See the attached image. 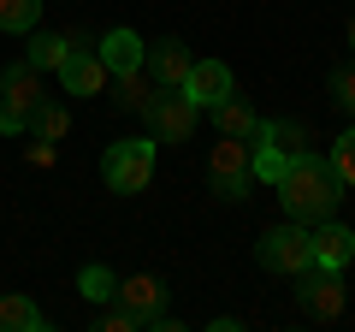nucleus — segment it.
<instances>
[{
    "mask_svg": "<svg viewBox=\"0 0 355 332\" xmlns=\"http://www.w3.org/2000/svg\"><path fill=\"white\" fill-rule=\"evenodd\" d=\"M95 53H101V65H107V77H119V72H130V65H142V53H148V42L137 36V30H107L101 42H95Z\"/></svg>",
    "mask_w": 355,
    "mask_h": 332,
    "instance_id": "obj_13",
    "label": "nucleus"
},
{
    "mask_svg": "<svg viewBox=\"0 0 355 332\" xmlns=\"http://www.w3.org/2000/svg\"><path fill=\"white\" fill-rule=\"evenodd\" d=\"M71 48H83V36H42V30H36V36H30V53H24V60L36 65V72H60V65L71 60Z\"/></svg>",
    "mask_w": 355,
    "mask_h": 332,
    "instance_id": "obj_18",
    "label": "nucleus"
},
{
    "mask_svg": "<svg viewBox=\"0 0 355 332\" xmlns=\"http://www.w3.org/2000/svg\"><path fill=\"white\" fill-rule=\"evenodd\" d=\"M113 303H125L130 315H137V326H160V315H166V285L154 279V273H137V279H119Z\"/></svg>",
    "mask_w": 355,
    "mask_h": 332,
    "instance_id": "obj_10",
    "label": "nucleus"
},
{
    "mask_svg": "<svg viewBox=\"0 0 355 332\" xmlns=\"http://www.w3.org/2000/svg\"><path fill=\"white\" fill-rule=\"evenodd\" d=\"M30 166H53V142H42V137L30 142Z\"/></svg>",
    "mask_w": 355,
    "mask_h": 332,
    "instance_id": "obj_26",
    "label": "nucleus"
},
{
    "mask_svg": "<svg viewBox=\"0 0 355 332\" xmlns=\"http://www.w3.org/2000/svg\"><path fill=\"white\" fill-rule=\"evenodd\" d=\"M0 332H48V315L24 291H0Z\"/></svg>",
    "mask_w": 355,
    "mask_h": 332,
    "instance_id": "obj_17",
    "label": "nucleus"
},
{
    "mask_svg": "<svg viewBox=\"0 0 355 332\" xmlns=\"http://www.w3.org/2000/svg\"><path fill=\"white\" fill-rule=\"evenodd\" d=\"M42 101H48V95H42V72L30 60H12L0 72V131H6V137L30 131V113H36Z\"/></svg>",
    "mask_w": 355,
    "mask_h": 332,
    "instance_id": "obj_3",
    "label": "nucleus"
},
{
    "mask_svg": "<svg viewBox=\"0 0 355 332\" xmlns=\"http://www.w3.org/2000/svg\"><path fill=\"white\" fill-rule=\"evenodd\" d=\"M154 90H160V83H154L148 65H130V72H119V77H113V101L125 107V113H142V107L154 101Z\"/></svg>",
    "mask_w": 355,
    "mask_h": 332,
    "instance_id": "obj_16",
    "label": "nucleus"
},
{
    "mask_svg": "<svg viewBox=\"0 0 355 332\" xmlns=\"http://www.w3.org/2000/svg\"><path fill=\"white\" fill-rule=\"evenodd\" d=\"M254 142H266V149H279V154H302L308 142H314V131H308L302 119H261Z\"/></svg>",
    "mask_w": 355,
    "mask_h": 332,
    "instance_id": "obj_15",
    "label": "nucleus"
},
{
    "mask_svg": "<svg viewBox=\"0 0 355 332\" xmlns=\"http://www.w3.org/2000/svg\"><path fill=\"white\" fill-rule=\"evenodd\" d=\"M284 166H291V154H279V149H266V142H254V179H261V184H279V179H284Z\"/></svg>",
    "mask_w": 355,
    "mask_h": 332,
    "instance_id": "obj_23",
    "label": "nucleus"
},
{
    "mask_svg": "<svg viewBox=\"0 0 355 332\" xmlns=\"http://www.w3.org/2000/svg\"><path fill=\"white\" fill-rule=\"evenodd\" d=\"M254 256H261V267H266V273H284V279H296L302 267H314V249H308V226H302V219H284V226L261 231Z\"/></svg>",
    "mask_w": 355,
    "mask_h": 332,
    "instance_id": "obj_5",
    "label": "nucleus"
},
{
    "mask_svg": "<svg viewBox=\"0 0 355 332\" xmlns=\"http://www.w3.org/2000/svg\"><path fill=\"white\" fill-rule=\"evenodd\" d=\"M142 65L154 72V83H160V90H184V72H190V48H184L178 36H160L148 53H142Z\"/></svg>",
    "mask_w": 355,
    "mask_h": 332,
    "instance_id": "obj_12",
    "label": "nucleus"
},
{
    "mask_svg": "<svg viewBox=\"0 0 355 332\" xmlns=\"http://www.w3.org/2000/svg\"><path fill=\"white\" fill-rule=\"evenodd\" d=\"M42 18V0H0V30L6 36H30Z\"/></svg>",
    "mask_w": 355,
    "mask_h": 332,
    "instance_id": "obj_19",
    "label": "nucleus"
},
{
    "mask_svg": "<svg viewBox=\"0 0 355 332\" xmlns=\"http://www.w3.org/2000/svg\"><path fill=\"white\" fill-rule=\"evenodd\" d=\"M154 149H160L154 137H125V142H113V149L101 154V179H107V190H119V196H142V190L154 184Z\"/></svg>",
    "mask_w": 355,
    "mask_h": 332,
    "instance_id": "obj_2",
    "label": "nucleus"
},
{
    "mask_svg": "<svg viewBox=\"0 0 355 332\" xmlns=\"http://www.w3.org/2000/svg\"><path fill=\"white\" fill-rule=\"evenodd\" d=\"M338 196H343V184H338V172L326 166V154H314V149L291 154V166H284V179H279V202H284L291 219L320 226V219L338 214Z\"/></svg>",
    "mask_w": 355,
    "mask_h": 332,
    "instance_id": "obj_1",
    "label": "nucleus"
},
{
    "mask_svg": "<svg viewBox=\"0 0 355 332\" xmlns=\"http://www.w3.org/2000/svg\"><path fill=\"white\" fill-rule=\"evenodd\" d=\"M60 83H65V95H77V101H89V95H101L113 77H107V65H101V53H83V48H71V60L60 65Z\"/></svg>",
    "mask_w": 355,
    "mask_h": 332,
    "instance_id": "obj_11",
    "label": "nucleus"
},
{
    "mask_svg": "<svg viewBox=\"0 0 355 332\" xmlns=\"http://www.w3.org/2000/svg\"><path fill=\"white\" fill-rule=\"evenodd\" d=\"M308 249H314V267L343 273V267L355 261V231L331 214V219H320V226H308Z\"/></svg>",
    "mask_w": 355,
    "mask_h": 332,
    "instance_id": "obj_8",
    "label": "nucleus"
},
{
    "mask_svg": "<svg viewBox=\"0 0 355 332\" xmlns=\"http://www.w3.org/2000/svg\"><path fill=\"white\" fill-rule=\"evenodd\" d=\"M142 119H148V137L154 142H190L202 107H196L184 90H154V101L142 107Z\"/></svg>",
    "mask_w": 355,
    "mask_h": 332,
    "instance_id": "obj_6",
    "label": "nucleus"
},
{
    "mask_svg": "<svg viewBox=\"0 0 355 332\" xmlns=\"http://www.w3.org/2000/svg\"><path fill=\"white\" fill-rule=\"evenodd\" d=\"M349 53H355V18H349Z\"/></svg>",
    "mask_w": 355,
    "mask_h": 332,
    "instance_id": "obj_27",
    "label": "nucleus"
},
{
    "mask_svg": "<svg viewBox=\"0 0 355 332\" xmlns=\"http://www.w3.org/2000/svg\"><path fill=\"white\" fill-rule=\"evenodd\" d=\"M296 303H302L308 320H338L349 291H343V273H326V267H302L296 273Z\"/></svg>",
    "mask_w": 355,
    "mask_h": 332,
    "instance_id": "obj_7",
    "label": "nucleus"
},
{
    "mask_svg": "<svg viewBox=\"0 0 355 332\" xmlns=\"http://www.w3.org/2000/svg\"><path fill=\"white\" fill-rule=\"evenodd\" d=\"M326 166H331V172H338V184H349V190H355V125L343 131L338 142H331V154H326Z\"/></svg>",
    "mask_w": 355,
    "mask_h": 332,
    "instance_id": "obj_22",
    "label": "nucleus"
},
{
    "mask_svg": "<svg viewBox=\"0 0 355 332\" xmlns=\"http://www.w3.org/2000/svg\"><path fill=\"white\" fill-rule=\"evenodd\" d=\"M77 291H83L89 303H113V291H119V273H113V267H101V261H89V267L77 273Z\"/></svg>",
    "mask_w": 355,
    "mask_h": 332,
    "instance_id": "obj_20",
    "label": "nucleus"
},
{
    "mask_svg": "<svg viewBox=\"0 0 355 332\" xmlns=\"http://www.w3.org/2000/svg\"><path fill=\"white\" fill-rule=\"evenodd\" d=\"M30 131H36V137H42V142H60V137H65V131H71V113H65V107H60V101H42V107H36V113H30Z\"/></svg>",
    "mask_w": 355,
    "mask_h": 332,
    "instance_id": "obj_21",
    "label": "nucleus"
},
{
    "mask_svg": "<svg viewBox=\"0 0 355 332\" xmlns=\"http://www.w3.org/2000/svg\"><path fill=\"white\" fill-rule=\"evenodd\" d=\"M95 332H142L137 315H130L125 303H101V315H95Z\"/></svg>",
    "mask_w": 355,
    "mask_h": 332,
    "instance_id": "obj_25",
    "label": "nucleus"
},
{
    "mask_svg": "<svg viewBox=\"0 0 355 332\" xmlns=\"http://www.w3.org/2000/svg\"><path fill=\"white\" fill-rule=\"evenodd\" d=\"M184 95H190V101L207 113L214 101L237 95V77H231V65H225V60H190V72H184Z\"/></svg>",
    "mask_w": 355,
    "mask_h": 332,
    "instance_id": "obj_9",
    "label": "nucleus"
},
{
    "mask_svg": "<svg viewBox=\"0 0 355 332\" xmlns=\"http://www.w3.org/2000/svg\"><path fill=\"white\" fill-rule=\"evenodd\" d=\"M207 113H214L219 137H243V142H254V131H261V113H254L249 101H237V95H225V101H214Z\"/></svg>",
    "mask_w": 355,
    "mask_h": 332,
    "instance_id": "obj_14",
    "label": "nucleus"
},
{
    "mask_svg": "<svg viewBox=\"0 0 355 332\" xmlns=\"http://www.w3.org/2000/svg\"><path fill=\"white\" fill-rule=\"evenodd\" d=\"M331 107H338V113H355V60L331 72Z\"/></svg>",
    "mask_w": 355,
    "mask_h": 332,
    "instance_id": "obj_24",
    "label": "nucleus"
},
{
    "mask_svg": "<svg viewBox=\"0 0 355 332\" xmlns=\"http://www.w3.org/2000/svg\"><path fill=\"white\" fill-rule=\"evenodd\" d=\"M207 179H214V196H219V202H243L249 184H254V142L219 137L214 154H207Z\"/></svg>",
    "mask_w": 355,
    "mask_h": 332,
    "instance_id": "obj_4",
    "label": "nucleus"
}]
</instances>
